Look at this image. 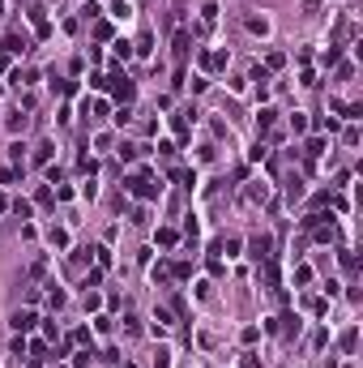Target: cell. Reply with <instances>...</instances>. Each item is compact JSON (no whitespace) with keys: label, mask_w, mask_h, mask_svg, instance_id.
I'll return each instance as SVG.
<instances>
[{"label":"cell","mask_w":363,"mask_h":368,"mask_svg":"<svg viewBox=\"0 0 363 368\" xmlns=\"http://www.w3.org/2000/svg\"><path fill=\"white\" fill-rule=\"evenodd\" d=\"M124 184H128V193H132V197H145V201H150V197H158V184H154V180H150V176H145V171L128 176Z\"/></svg>","instance_id":"6da1fadb"},{"label":"cell","mask_w":363,"mask_h":368,"mask_svg":"<svg viewBox=\"0 0 363 368\" xmlns=\"http://www.w3.org/2000/svg\"><path fill=\"white\" fill-rule=\"evenodd\" d=\"M107 81H111V90H116V99H124V103L132 99V94H137V86H132L128 77H107Z\"/></svg>","instance_id":"7a4b0ae2"},{"label":"cell","mask_w":363,"mask_h":368,"mask_svg":"<svg viewBox=\"0 0 363 368\" xmlns=\"http://www.w3.org/2000/svg\"><path fill=\"white\" fill-rule=\"evenodd\" d=\"M34 321H39V317H34L30 308H21V313H13V330H30Z\"/></svg>","instance_id":"3957f363"},{"label":"cell","mask_w":363,"mask_h":368,"mask_svg":"<svg viewBox=\"0 0 363 368\" xmlns=\"http://www.w3.org/2000/svg\"><path fill=\"white\" fill-rule=\"evenodd\" d=\"M201 64H205V69H226V52H205Z\"/></svg>","instance_id":"277c9868"},{"label":"cell","mask_w":363,"mask_h":368,"mask_svg":"<svg viewBox=\"0 0 363 368\" xmlns=\"http://www.w3.org/2000/svg\"><path fill=\"white\" fill-rule=\"evenodd\" d=\"M26 128H30V116H9V133H26Z\"/></svg>","instance_id":"5b68a950"},{"label":"cell","mask_w":363,"mask_h":368,"mask_svg":"<svg viewBox=\"0 0 363 368\" xmlns=\"http://www.w3.org/2000/svg\"><path fill=\"white\" fill-rule=\"evenodd\" d=\"M188 60V34H175V64Z\"/></svg>","instance_id":"8992f818"},{"label":"cell","mask_w":363,"mask_h":368,"mask_svg":"<svg viewBox=\"0 0 363 368\" xmlns=\"http://www.w3.org/2000/svg\"><path fill=\"white\" fill-rule=\"evenodd\" d=\"M30 364H43L47 360V342H30V355H26Z\"/></svg>","instance_id":"52a82bcc"},{"label":"cell","mask_w":363,"mask_h":368,"mask_svg":"<svg viewBox=\"0 0 363 368\" xmlns=\"http://www.w3.org/2000/svg\"><path fill=\"white\" fill-rule=\"evenodd\" d=\"M214 21H218V9H214V5H205V9H201V26H205V30H210V26H214Z\"/></svg>","instance_id":"ba28073f"},{"label":"cell","mask_w":363,"mask_h":368,"mask_svg":"<svg viewBox=\"0 0 363 368\" xmlns=\"http://www.w3.org/2000/svg\"><path fill=\"white\" fill-rule=\"evenodd\" d=\"M248 30L252 34H269V21H265V17H248Z\"/></svg>","instance_id":"9c48e42d"},{"label":"cell","mask_w":363,"mask_h":368,"mask_svg":"<svg viewBox=\"0 0 363 368\" xmlns=\"http://www.w3.org/2000/svg\"><path fill=\"white\" fill-rule=\"evenodd\" d=\"M5 52H13V56H17V52H26V43H21L17 34H9V39H5Z\"/></svg>","instance_id":"30bf717a"},{"label":"cell","mask_w":363,"mask_h":368,"mask_svg":"<svg viewBox=\"0 0 363 368\" xmlns=\"http://www.w3.org/2000/svg\"><path fill=\"white\" fill-rule=\"evenodd\" d=\"M257 124L269 128V124H274V107H261V112H257Z\"/></svg>","instance_id":"8fae6325"},{"label":"cell","mask_w":363,"mask_h":368,"mask_svg":"<svg viewBox=\"0 0 363 368\" xmlns=\"http://www.w3.org/2000/svg\"><path fill=\"white\" fill-rule=\"evenodd\" d=\"M286 197H290V201H299V197H304V184L290 180V184H286Z\"/></svg>","instance_id":"7c38bea8"},{"label":"cell","mask_w":363,"mask_h":368,"mask_svg":"<svg viewBox=\"0 0 363 368\" xmlns=\"http://www.w3.org/2000/svg\"><path fill=\"white\" fill-rule=\"evenodd\" d=\"M73 364H77V368H86V364H94V351H77V355H73Z\"/></svg>","instance_id":"4fadbf2b"},{"label":"cell","mask_w":363,"mask_h":368,"mask_svg":"<svg viewBox=\"0 0 363 368\" xmlns=\"http://www.w3.org/2000/svg\"><path fill=\"white\" fill-rule=\"evenodd\" d=\"M265 193H269L265 184H252V188H248V201H265Z\"/></svg>","instance_id":"5bb4252c"},{"label":"cell","mask_w":363,"mask_h":368,"mask_svg":"<svg viewBox=\"0 0 363 368\" xmlns=\"http://www.w3.org/2000/svg\"><path fill=\"white\" fill-rule=\"evenodd\" d=\"M120 159L132 163V159H137V146H128V141H124V146H120Z\"/></svg>","instance_id":"9a60e30c"},{"label":"cell","mask_w":363,"mask_h":368,"mask_svg":"<svg viewBox=\"0 0 363 368\" xmlns=\"http://www.w3.org/2000/svg\"><path fill=\"white\" fill-rule=\"evenodd\" d=\"M99 283H103V270H90V274H86V291L99 287Z\"/></svg>","instance_id":"2e32d148"},{"label":"cell","mask_w":363,"mask_h":368,"mask_svg":"<svg viewBox=\"0 0 363 368\" xmlns=\"http://www.w3.org/2000/svg\"><path fill=\"white\" fill-rule=\"evenodd\" d=\"M244 368H261V360H257V355H248V360H244Z\"/></svg>","instance_id":"e0dca14e"}]
</instances>
